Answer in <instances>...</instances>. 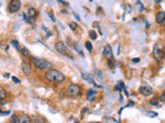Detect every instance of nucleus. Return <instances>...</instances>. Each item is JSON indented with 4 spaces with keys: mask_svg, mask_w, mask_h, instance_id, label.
<instances>
[{
    "mask_svg": "<svg viewBox=\"0 0 165 123\" xmlns=\"http://www.w3.org/2000/svg\"><path fill=\"white\" fill-rule=\"evenodd\" d=\"M31 64L33 65V67L38 71H45V70H48L53 67V64L50 61L46 60L43 58L39 57H32L31 58Z\"/></svg>",
    "mask_w": 165,
    "mask_h": 123,
    "instance_id": "nucleus-2",
    "label": "nucleus"
},
{
    "mask_svg": "<svg viewBox=\"0 0 165 123\" xmlns=\"http://www.w3.org/2000/svg\"><path fill=\"white\" fill-rule=\"evenodd\" d=\"M156 23L158 25H165V11L161 10L156 14Z\"/></svg>",
    "mask_w": 165,
    "mask_h": 123,
    "instance_id": "nucleus-11",
    "label": "nucleus"
},
{
    "mask_svg": "<svg viewBox=\"0 0 165 123\" xmlns=\"http://www.w3.org/2000/svg\"><path fill=\"white\" fill-rule=\"evenodd\" d=\"M138 92H139L143 96H144V98H148V96H151L153 93H154V90H153L151 86L143 85L138 88Z\"/></svg>",
    "mask_w": 165,
    "mask_h": 123,
    "instance_id": "nucleus-7",
    "label": "nucleus"
},
{
    "mask_svg": "<svg viewBox=\"0 0 165 123\" xmlns=\"http://www.w3.org/2000/svg\"><path fill=\"white\" fill-rule=\"evenodd\" d=\"M82 78L84 79L85 81L89 82L90 84H92V85H94L95 87H97V88H102L101 85H99V84H97L95 80H94V76L91 75V74H88V73H82Z\"/></svg>",
    "mask_w": 165,
    "mask_h": 123,
    "instance_id": "nucleus-9",
    "label": "nucleus"
},
{
    "mask_svg": "<svg viewBox=\"0 0 165 123\" xmlns=\"http://www.w3.org/2000/svg\"><path fill=\"white\" fill-rule=\"evenodd\" d=\"M118 84L120 85V87L122 88V90H124V92H125V95H126V96H129V95H128V92H127V90H126V86H125V83H124L123 81H119L118 82Z\"/></svg>",
    "mask_w": 165,
    "mask_h": 123,
    "instance_id": "nucleus-18",
    "label": "nucleus"
},
{
    "mask_svg": "<svg viewBox=\"0 0 165 123\" xmlns=\"http://www.w3.org/2000/svg\"><path fill=\"white\" fill-rule=\"evenodd\" d=\"M140 61V58H132V63H134V64H137L138 62Z\"/></svg>",
    "mask_w": 165,
    "mask_h": 123,
    "instance_id": "nucleus-36",
    "label": "nucleus"
},
{
    "mask_svg": "<svg viewBox=\"0 0 165 123\" xmlns=\"http://www.w3.org/2000/svg\"><path fill=\"white\" fill-rule=\"evenodd\" d=\"M11 44L14 45V48H17L18 50H20V47H21V46H20L19 42H18L17 40H11Z\"/></svg>",
    "mask_w": 165,
    "mask_h": 123,
    "instance_id": "nucleus-23",
    "label": "nucleus"
},
{
    "mask_svg": "<svg viewBox=\"0 0 165 123\" xmlns=\"http://www.w3.org/2000/svg\"><path fill=\"white\" fill-rule=\"evenodd\" d=\"M153 58L156 62H160L162 58H164V51L162 49V45L161 43H156L154 48H153V52H152Z\"/></svg>",
    "mask_w": 165,
    "mask_h": 123,
    "instance_id": "nucleus-5",
    "label": "nucleus"
},
{
    "mask_svg": "<svg viewBox=\"0 0 165 123\" xmlns=\"http://www.w3.org/2000/svg\"><path fill=\"white\" fill-rule=\"evenodd\" d=\"M78 24H76L75 22H71V23H69V28L71 29L72 31H75L76 29H78Z\"/></svg>",
    "mask_w": 165,
    "mask_h": 123,
    "instance_id": "nucleus-22",
    "label": "nucleus"
},
{
    "mask_svg": "<svg viewBox=\"0 0 165 123\" xmlns=\"http://www.w3.org/2000/svg\"><path fill=\"white\" fill-rule=\"evenodd\" d=\"M65 95L68 96V98H71V99L78 98V96L82 95V87L79 86L78 84L71 83V84H70V85L66 88Z\"/></svg>",
    "mask_w": 165,
    "mask_h": 123,
    "instance_id": "nucleus-3",
    "label": "nucleus"
},
{
    "mask_svg": "<svg viewBox=\"0 0 165 123\" xmlns=\"http://www.w3.org/2000/svg\"><path fill=\"white\" fill-rule=\"evenodd\" d=\"M159 101L161 102H165V90L160 95V98H159Z\"/></svg>",
    "mask_w": 165,
    "mask_h": 123,
    "instance_id": "nucleus-27",
    "label": "nucleus"
},
{
    "mask_svg": "<svg viewBox=\"0 0 165 123\" xmlns=\"http://www.w3.org/2000/svg\"><path fill=\"white\" fill-rule=\"evenodd\" d=\"M85 47L87 48V50L89 52H91L93 50V45H92V43H91L90 41H87V42L85 43Z\"/></svg>",
    "mask_w": 165,
    "mask_h": 123,
    "instance_id": "nucleus-19",
    "label": "nucleus"
},
{
    "mask_svg": "<svg viewBox=\"0 0 165 123\" xmlns=\"http://www.w3.org/2000/svg\"><path fill=\"white\" fill-rule=\"evenodd\" d=\"M11 79H13V81L14 82V83H20V79H18L16 76H13V77H11Z\"/></svg>",
    "mask_w": 165,
    "mask_h": 123,
    "instance_id": "nucleus-34",
    "label": "nucleus"
},
{
    "mask_svg": "<svg viewBox=\"0 0 165 123\" xmlns=\"http://www.w3.org/2000/svg\"><path fill=\"white\" fill-rule=\"evenodd\" d=\"M87 113H90V109H89V108H84L82 111V115L84 116L85 114H87Z\"/></svg>",
    "mask_w": 165,
    "mask_h": 123,
    "instance_id": "nucleus-32",
    "label": "nucleus"
},
{
    "mask_svg": "<svg viewBox=\"0 0 165 123\" xmlns=\"http://www.w3.org/2000/svg\"><path fill=\"white\" fill-rule=\"evenodd\" d=\"M61 13H63V14H65V13L67 14V10H64V9H63V10H62V11H61Z\"/></svg>",
    "mask_w": 165,
    "mask_h": 123,
    "instance_id": "nucleus-40",
    "label": "nucleus"
},
{
    "mask_svg": "<svg viewBox=\"0 0 165 123\" xmlns=\"http://www.w3.org/2000/svg\"><path fill=\"white\" fill-rule=\"evenodd\" d=\"M131 106H134V102H132V101L129 102V104L126 107H131Z\"/></svg>",
    "mask_w": 165,
    "mask_h": 123,
    "instance_id": "nucleus-38",
    "label": "nucleus"
},
{
    "mask_svg": "<svg viewBox=\"0 0 165 123\" xmlns=\"http://www.w3.org/2000/svg\"><path fill=\"white\" fill-rule=\"evenodd\" d=\"M29 122H31V120L27 115H25V114H20V115H18L17 123H29Z\"/></svg>",
    "mask_w": 165,
    "mask_h": 123,
    "instance_id": "nucleus-15",
    "label": "nucleus"
},
{
    "mask_svg": "<svg viewBox=\"0 0 165 123\" xmlns=\"http://www.w3.org/2000/svg\"><path fill=\"white\" fill-rule=\"evenodd\" d=\"M55 49L58 54H60L62 55H65V57H68L69 58H72V55L70 54V51L68 50L67 46L65 45V43L63 41H57L55 43Z\"/></svg>",
    "mask_w": 165,
    "mask_h": 123,
    "instance_id": "nucleus-4",
    "label": "nucleus"
},
{
    "mask_svg": "<svg viewBox=\"0 0 165 123\" xmlns=\"http://www.w3.org/2000/svg\"><path fill=\"white\" fill-rule=\"evenodd\" d=\"M58 1V3H60L62 6H65V7H67V6H69V3L68 2H66V1H64V0H57Z\"/></svg>",
    "mask_w": 165,
    "mask_h": 123,
    "instance_id": "nucleus-26",
    "label": "nucleus"
},
{
    "mask_svg": "<svg viewBox=\"0 0 165 123\" xmlns=\"http://www.w3.org/2000/svg\"><path fill=\"white\" fill-rule=\"evenodd\" d=\"M147 115L151 116V117H157L158 114L155 113V112H152V111H149V112H147Z\"/></svg>",
    "mask_w": 165,
    "mask_h": 123,
    "instance_id": "nucleus-30",
    "label": "nucleus"
},
{
    "mask_svg": "<svg viewBox=\"0 0 165 123\" xmlns=\"http://www.w3.org/2000/svg\"><path fill=\"white\" fill-rule=\"evenodd\" d=\"M10 114V111H1V112H0V116H8Z\"/></svg>",
    "mask_w": 165,
    "mask_h": 123,
    "instance_id": "nucleus-31",
    "label": "nucleus"
},
{
    "mask_svg": "<svg viewBox=\"0 0 165 123\" xmlns=\"http://www.w3.org/2000/svg\"><path fill=\"white\" fill-rule=\"evenodd\" d=\"M22 16H23V20H24L26 23H30V19H29V16H28V13H22Z\"/></svg>",
    "mask_w": 165,
    "mask_h": 123,
    "instance_id": "nucleus-25",
    "label": "nucleus"
},
{
    "mask_svg": "<svg viewBox=\"0 0 165 123\" xmlns=\"http://www.w3.org/2000/svg\"><path fill=\"white\" fill-rule=\"evenodd\" d=\"M20 54L23 55L25 58H32V54H31V52H30V50L26 47V46H21L20 47Z\"/></svg>",
    "mask_w": 165,
    "mask_h": 123,
    "instance_id": "nucleus-13",
    "label": "nucleus"
},
{
    "mask_svg": "<svg viewBox=\"0 0 165 123\" xmlns=\"http://www.w3.org/2000/svg\"><path fill=\"white\" fill-rule=\"evenodd\" d=\"M97 96V92L92 88H89L86 91V98L89 102H94V99Z\"/></svg>",
    "mask_w": 165,
    "mask_h": 123,
    "instance_id": "nucleus-12",
    "label": "nucleus"
},
{
    "mask_svg": "<svg viewBox=\"0 0 165 123\" xmlns=\"http://www.w3.org/2000/svg\"><path fill=\"white\" fill-rule=\"evenodd\" d=\"M107 65H108V67H110L111 70H114L115 69V65H114V63H113V61H111V60L107 61Z\"/></svg>",
    "mask_w": 165,
    "mask_h": 123,
    "instance_id": "nucleus-29",
    "label": "nucleus"
},
{
    "mask_svg": "<svg viewBox=\"0 0 165 123\" xmlns=\"http://www.w3.org/2000/svg\"><path fill=\"white\" fill-rule=\"evenodd\" d=\"M114 90H115V91H121V90H122V88H121L120 85H119V84H118V85H115Z\"/></svg>",
    "mask_w": 165,
    "mask_h": 123,
    "instance_id": "nucleus-33",
    "label": "nucleus"
},
{
    "mask_svg": "<svg viewBox=\"0 0 165 123\" xmlns=\"http://www.w3.org/2000/svg\"><path fill=\"white\" fill-rule=\"evenodd\" d=\"M89 36H90V38L92 40H96L97 39V33L94 30H91L89 32Z\"/></svg>",
    "mask_w": 165,
    "mask_h": 123,
    "instance_id": "nucleus-21",
    "label": "nucleus"
},
{
    "mask_svg": "<svg viewBox=\"0 0 165 123\" xmlns=\"http://www.w3.org/2000/svg\"><path fill=\"white\" fill-rule=\"evenodd\" d=\"M103 57H104L105 60L110 61V60H113L114 58V52H113V49H111V46L110 44H107L103 47Z\"/></svg>",
    "mask_w": 165,
    "mask_h": 123,
    "instance_id": "nucleus-10",
    "label": "nucleus"
},
{
    "mask_svg": "<svg viewBox=\"0 0 165 123\" xmlns=\"http://www.w3.org/2000/svg\"><path fill=\"white\" fill-rule=\"evenodd\" d=\"M45 79L49 83H63L66 81V76L57 69L50 68L45 73Z\"/></svg>",
    "mask_w": 165,
    "mask_h": 123,
    "instance_id": "nucleus-1",
    "label": "nucleus"
},
{
    "mask_svg": "<svg viewBox=\"0 0 165 123\" xmlns=\"http://www.w3.org/2000/svg\"><path fill=\"white\" fill-rule=\"evenodd\" d=\"M10 122H11V123H17L18 122V115L17 114H14V115L10 117Z\"/></svg>",
    "mask_w": 165,
    "mask_h": 123,
    "instance_id": "nucleus-24",
    "label": "nucleus"
},
{
    "mask_svg": "<svg viewBox=\"0 0 165 123\" xmlns=\"http://www.w3.org/2000/svg\"><path fill=\"white\" fill-rule=\"evenodd\" d=\"M164 58H165V51H164Z\"/></svg>",
    "mask_w": 165,
    "mask_h": 123,
    "instance_id": "nucleus-42",
    "label": "nucleus"
},
{
    "mask_svg": "<svg viewBox=\"0 0 165 123\" xmlns=\"http://www.w3.org/2000/svg\"><path fill=\"white\" fill-rule=\"evenodd\" d=\"M27 13H28V16H29V19H30V22H31V20H34L37 17V16H38V11H37L36 8H34V7H30V8H29L28 11H27Z\"/></svg>",
    "mask_w": 165,
    "mask_h": 123,
    "instance_id": "nucleus-14",
    "label": "nucleus"
},
{
    "mask_svg": "<svg viewBox=\"0 0 165 123\" xmlns=\"http://www.w3.org/2000/svg\"><path fill=\"white\" fill-rule=\"evenodd\" d=\"M162 1H163V0H155V2H156L157 4H160Z\"/></svg>",
    "mask_w": 165,
    "mask_h": 123,
    "instance_id": "nucleus-39",
    "label": "nucleus"
},
{
    "mask_svg": "<svg viewBox=\"0 0 165 123\" xmlns=\"http://www.w3.org/2000/svg\"><path fill=\"white\" fill-rule=\"evenodd\" d=\"M3 76H4V77H6V78H7V77H10V74H7V73H6V74H4Z\"/></svg>",
    "mask_w": 165,
    "mask_h": 123,
    "instance_id": "nucleus-41",
    "label": "nucleus"
},
{
    "mask_svg": "<svg viewBox=\"0 0 165 123\" xmlns=\"http://www.w3.org/2000/svg\"><path fill=\"white\" fill-rule=\"evenodd\" d=\"M94 72H95V74L98 76V77H100V79H103V75L101 74V72L98 71V69H94Z\"/></svg>",
    "mask_w": 165,
    "mask_h": 123,
    "instance_id": "nucleus-28",
    "label": "nucleus"
},
{
    "mask_svg": "<svg viewBox=\"0 0 165 123\" xmlns=\"http://www.w3.org/2000/svg\"><path fill=\"white\" fill-rule=\"evenodd\" d=\"M90 1H91V2H92V1H93V0H90Z\"/></svg>",
    "mask_w": 165,
    "mask_h": 123,
    "instance_id": "nucleus-43",
    "label": "nucleus"
},
{
    "mask_svg": "<svg viewBox=\"0 0 165 123\" xmlns=\"http://www.w3.org/2000/svg\"><path fill=\"white\" fill-rule=\"evenodd\" d=\"M21 68H22V72L23 74L25 76H27V77H30L32 75V72H33V70H32V67L30 64H28L26 61H23L22 64H21Z\"/></svg>",
    "mask_w": 165,
    "mask_h": 123,
    "instance_id": "nucleus-8",
    "label": "nucleus"
},
{
    "mask_svg": "<svg viewBox=\"0 0 165 123\" xmlns=\"http://www.w3.org/2000/svg\"><path fill=\"white\" fill-rule=\"evenodd\" d=\"M49 17H51L53 22H56V19H55V17H54V14H53V13H52V11H50V13H49Z\"/></svg>",
    "mask_w": 165,
    "mask_h": 123,
    "instance_id": "nucleus-35",
    "label": "nucleus"
},
{
    "mask_svg": "<svg viewBox=\"0 0 165 123\" xmlns=\"http://www.w3.org/2000/svg\"><path fill=\"white\" fill-rule=\"evenodd\" d=\"M6 96H7V92L5 91V89L3 87H0V101L3 102Z\"/></svg>",
    "mask_w": 165,
    "mask_h": 123,
    "instance_id": "nucleus-16",
    "label": "nucleus"
},
{
    "mask_svg": "<svg viewBox=\"0 0 165 123\" xmlns=\"http://www.w3.org/2000/svg\"><path fill=\"white\" fill-rule=\"evenodd\" d=\"M73 47H74V49H75V51L76 52H78V54H79V55H81V57H82V58H84L85 57V54H84V52H82V51H81V50H79V48L78 47V43H73Z\"/></svg>",
    "mask_w": 165,
    "mask_h": 123,
    "instance_id": "nucleus-20",
    "label": "nucleus"
},
{
    "mask_svg": "<svg viewBox=\"0 0 165 123\" xmlns=\"http://www.w3.org/2000/svg\"><path fill=\"white\" fill-rule=\"evenodd\" d=\"M21 6H22L21 0H10V1L8 2L7 10H8V13H16L21 9Z\"/></svg>",
    "mask_w": 165,
    "mask_h": 123,
    "instance_id": "nucleus-6",
    "label": "nucleus"
},
{
    "mask_svg": "<svg viewBox=\"0 0 165 123\" xmlns=\"http://www.w3.org/2000/svg\"><path fill=\"white\" fill-rule=\"evenodd\" d=\"M73 17H75V19H76V20H81V17H78V13H73Z\"/></svg>",
    "mask_w": 165,
    "mask_h": 123,
    "instance_id": "nucleus-37",
    "label": "nucleus"
},
{
    "mask_svg": "<svg viewBox=\"0 0 165 123\" xmlns=\"http://www.w3.org/2000/svg\"><path fill=\"white\" fill-rule=\"evenodd\" d=\"M159 101L157 99V98H153V99H151L149 101V104L151 105V106H153V107H157L158 105H159V102H158Z\"/></svg>",
    "mask_w": 165,
    "mask_h": 123,
    "instance_id": "nucleus-17",
    "label": "nucleus"
}]
</instances>
